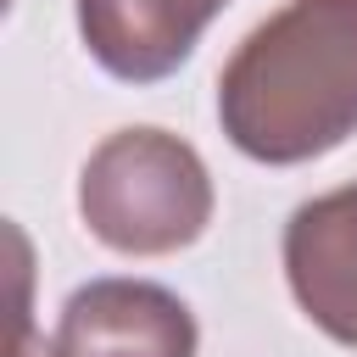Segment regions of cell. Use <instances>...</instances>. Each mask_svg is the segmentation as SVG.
Here are the masks:
<instances>
[{
	"instance_id": "obj_4",
	"label": "cell",
	"mask_w": 357,
	"mask_h": 357,
	"mask_svg": "<svg viewBox=\"0 0 357 357\" xmlns=\"http://www.w3.org/2000/svg\"><path fill=\"white\" fill-rule=\"evenodd\" d=\"M284 279L296 307L340 346H357V184L312 195L284 223Z\"/></svg>"
},
{
	"instance_id": "obj_2",
	"label": "cell",
	"mask_w": 357,
	"mask_h": 357,
	"mask_svg": "<svg viewBox=\"0 0 357 357\" xmlns=\"http://www.w3.org/2000/svg\"><path fill=\"white\" fill-rule=\"evenodd\" d=\"M78 212L100 245L123 257H167L206 234L212 173L201 151L167 128H117L78 173Z\"/></svg>"
},
{
	"instance_id": "obj_1",
	"label": "cell",
	"mask_w": 357,
	"mask_h": 357,
	"mask_svg": "<svg viewBox=\"0 0 357 357\" xmlns=\"http://www.w3.org/2000/svg\"><path fill=\"white\" fill-rule=\"evenodd\" d=\"M229 145L296 167L357 134V0H284L218 73Z\"/></svg>"
},
{
	"instance_id": "obj_5",
	"label": "cell",
	"mask_w": 357,
	"mask_h": 357,
	"mask_svg": "<svg viewBox=\"0 0 357 357\" xmlns=\"http://www.w3.org/2000/svg\"><path fill=\"white\" fill-rule=\"evenodd\" d=\"M229 0H78L84 50L123 84H162L178 73Z\"/></svg>"
},
{
	"instance_id": "obj_3",
	"label": "cell",
	"mask_w": 357,
	"mask_h": 357,
	"mask_svg": "<svg viewBox=\"0 0 357 357\" xmlns=\"http://www.w3.org/2000/svg\"><path fill=\"white\" fill-rule=\"evenodd\" d=\"M195 312L151 279H89L67 296L50 357H195Z\"/></svg>"
}]
</instances>
